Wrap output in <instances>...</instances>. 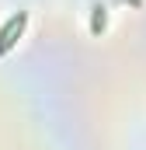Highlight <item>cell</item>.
<instances>
[{
	"instance_id": "7a4b0ae2",
	"label": "cell",
	"mask_w": 146,
	"mask_h": 150,
	"mask_svg": "<svg viewBox=\"0 0 146 150\" xmlns=\"http://www.w3.org/2000/svg\"><path fill=\"white\" fill-rule=\"evenodd\" d=\"M105 25H108V14H105V7L98 4V7H94V18H91V32H94V35H101V32H105Z\"/></svg>"
},
{
	"instance_id": "6da1fadb",
	"label": "cell",
	"mask_w": 146,
	"mask_h": 150,
	"mask_svg": "<svg viewBox=\"0 0 146 150\" xmlns=\"http://www.w3.org/2000/svg\"><path fill=\"white\" fill-rule=\"evenodd\" d=\"M25 25H28V14H25V11H18L14 18H7V21H4V28H0V56L14 49V42L21 38Z\"/></svg>"
}]
</instances>
